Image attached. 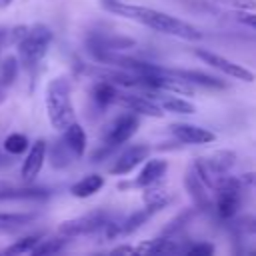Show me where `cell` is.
I'll return each instance as SVG.
<instances>
[{
  "label": "cell",
  "mask_w": 256,
  "mask_h": 256,
  "mask_svg": "<svg viewBox=\"0 0 256 256\" xmlns=\"http://www.w3.org/2000/svg\"><path fill=\"white\" fill-rule=\"evenodd\" d=\"M16 50H18V62L24 66V70H36V66L46 56L50 44H52V30L46 24H34L16 28Z\"/></svg>",
  "instance_id": "cell-3"
},
{
  "label": "cell",
  "mask_w": 256,
  "mask_h": 256,
  "mask_svg": "<svg viewBox=\"0 0 256 256\" xmlns=\"http://www.w3.org/2000/svg\"><path fill=\"white\" fill-rule=\"evenodd\" d=\"M170 132L184 144H210L216 140V134L208 128L196 126V124H186V122H178L170 126Z\"/></svg>",
  "instance_id": "cell-10"
},
{
  "label": "cell",
  "mask_w": 256,
  "mask_h": 256,
  "mask_svg": "<svg viewBox=\"0 0 256 256\" xmlns=\"http://www.w3.org/2000/svg\"><path fill=\"white\" fill-rule=\"evenodd\" d=\"M148 154H150V148L144 146V144L130 146L128 150H124V152L116 158V162H114V166L110 168V172L116 174V176L128 174V172H132L140 162H144V160L148 158Z\"/></svg>",
  "instance_id": "cell-11"
},
{
  "label": "cell",
  "mask_w": 256,
  "mask_h": 256,
  "mask_svg": "<svg viewBox=\"0 0 256 256\" xmlns=\"http://www.w3.org/2000/svg\"><path fill=\"white\" fill-rule=\"evenodd\" d=\"M186 186H188L190 196L196 200L198 206H210V200H208V186L200 180V176L196 174L194 166L188 168V174H186Z\"/></svg>",
  "instance_id": "cell-17"
},
{
  "label": "cell",
  "mask_w": 256,
  "mask_h": 256,
  "mask_svg": "<svg viewBox=\"0 0 256 256\" xmlns=\"http://www.w3.org/2000/svg\"><path fill=\"white\" fill-rule=\"evenodd\" d=\"M8 164H12L10 154H8V156H0V168H2V166H8Z\"/></svg>",
  "instance_id": "cell-29"
},
{
  "label": "cell",
  "mask_w": 256,
  "mask_h": 256,
  "mask_svg": "<svg viewBox=\"0 0 256 256\" xmlns=\"http://www.w3.org/2000/svg\"><path fill=\"white\" fill-rule=\"evenodd\" d=\"M116 88H114V82H108V80H102V82H98L94 88H92V98H94V102L98 104V106H108V104H112L114 100H116Z\"/></svg>",
  "instance_id": "cell-19"
},
{
  "label": "cell",
  "mask_w": 256,
  "mask_h": 256,
  "mask_svg": "<svg viewBox=\"0 0 256 256\" xmlns=\"http://www.w3.org/2000/svg\"><path fill=\"white\" fill-rule=\"evenodd\" d=\"M118 104H122L124 108H128L130 112L134 114H144V116H152V118H160L164 114V110L156 104V100L148 94H116V100Z\"/></svg>",
  "instance_id": "cell-8"
},
{
  "label": "cell",
  "mask_w": 256,
  "mask_h": 256,
  "mask_svg": "<svg viewBox=\"0 0 256 256\" xmlns=\"http://www.w3.org/2000/svg\"><path fill=\"white\" fill-rule=\"evenodd\" d=\"M108 10L124 16V18H130L134 22H140L156 32H162V34H168V36H176V38H184V40H200L202 34L198 32V28H194L192 24L176 18V16H170L166 12H160V10H154V8H148V6H136V4H124V2H108Z\"/></svg>",
  "instance_id": "cell-1"
},
{
  "label": "cell",
  "mask_w": 256,
  "mask_h": 256,
  "mask_svg": "<svg viewBox=\"0 0 256 256\" xmlns=\"http://www.w3.org/2000/svg\"><path fill=\"white\" fill-rule=\"evenodd\" d=\"M240 182H244V184H248V186H256V170L244 172V174L240 176Z\"/></svg>",
  "instance_id": "cell-28"
},
{
  "label": "cell",
  "mask_w": 256,
  "mask_h": 256,
  "mask_svg": "<svg viewBox=\"0 0 256 256\" xmlns=\"http://www.w3.org/2000/svg\"><path fill=\"white\" fill-rule=\"evenodd\" d=\"M238 20H240L244 26L256 30V12H244V10H240V12H238Z\"/></svg>",
  "instance_id": "cell-27"
},
{
  "label": "cell",
  "mask_w": 256,
  "mask_h": 256,
  "mask_svg": "<svg viewBox=\"0 0 256 256\" xmlns=\"http://www.w3.org/2000/svg\"><path fill=\"white\" fill-rule=\"evenodd\" d=\"M216 192V212L220 218H232L238 208H240V200H242V186L238 178H232L228 174H224L212 188Z\"/></svg>",
  "instance_id": "cell-4"
},
{
  "label": "cell",
  "mask_w": 256,
  "mask_h": 256,
  "mask_svg": "<svg viewBox=\"0 0 256 256\" xmlns=\"http://www.w3.org/2000/svg\"><path fill=\"white\" fill-rule=\"evenodd\" d=\"M156 210H158V208L148 206V208H144V210H140V212L132 214V216L124 222V226H122L120 230H122V232H134V230H136V228H140V226H142V224H144V222H146V220H148Z\"/></svg>",
  "instance_id": "cell-22"
},
{
  "label": "cell",
  "mask_w": 256,
  "mask_h": 256,
  "mask_svg": "<svg viewBox=\"0 0 256 256\" xmlns=\"http://www.w3.org/2000/svg\"><path fill=\"white\" fill-rule=\"evenodd\" d=\"M4 100H6V90H2V88H0V104H2Z\"/></svg>",
  "instance_id": "cell-31"
},
{
  "label": "cell",
  "mask_w": 256,
  "mask_h": 256,
  "mask_svg": "<svg viewBox=\"0 0 256 256\" xmlns=\"http://www.w3.org/2000/svg\"><path fill=\"white\" fill-rule=\"evenodd\" d=\"M46 152H48V146H46V142H44L42 138L36 140V142L28 148L26 158H24L22 168H20V174H22L24 182H32V180L40 174V170H42V166H44V160H46Z\"/></svg>",
  "instance_id": "cell-9"
},
{
  "label": "cell",
  "mask_w": 256,
  "mask_h": 256,
  "mask_svg": "<svg viewBox=\"0 0 256 256\" xmlns=\"http://www.w3.org/2000/svg\"><path fill=\"white\" fill-rule=\"evenodd\" d=\"M138 126H140V116H138V114L126 112V114L118 116V118L110 124L108 132H106V136H104V144L110 146V148H114V146H120V144L128 142V140L134 136V132L138 130Z\"/></svg>",
  "instance_id": "cell-6"
},
{
  "label": "cell",
  "mask_w": 256,
  "mask_h": 256,
  "mask_svg": "<svg viewBox=\"0 0 256 256\" xmlns=\"http://www.w3.org/2000/svg\"><path fill=\"white\" fill-rule=\"evenodd\" d=\"M62 144L68 148V152L74 158L84 156V152H86V132L76 120L62 130Z\"/></svg>",
  "instance_id": "cell-12"
},
{
  "label": "cell",
  "mask_w": 256,
  "mask_h": 256,
  "mask_svg": "<svg viewBox=\"0 0 256 256\" xmlns=\"http://www.w3.org/2000/svg\"><path fill=\"white\" fill-rule=\"evenodd\" d=\"M12 2H14V0H0V10H2V8H8Z\"/></svg>",
  "instance_id": "cell-30"
},
{
  "label": "cell",
  "mask_w": 256,
  "mask_h": 256,
  "mask_svg": "<svg viewBox=\"0 0 256 256\" xmlns=\"http://www.w3.org/2000/svg\"><path fill=\"white\" fill-rule=\"evenodd\" d=\"M102 186H104V178L100 174H88L70 186V194L76 198H90L96 192H100Z\"/></svg>",
  "instance_id": "cell-16"
},
{
  "label": "cell",
  "mask_w": 256,
  "mask_h": 256,
  "mask_svg": "<svg viewBox=\"0 0 256 256\" xmlns=\"http://www.w3.org/2000/svg\"><path fill=\"white\" fill-rule=\"evenodd\" d=\"M18 70H20L18 56H6L0 62V88L2 90H8L14 84L16 76H18Z\"/></svg>",
  "instance_id": "cell-18"
},
{
  "label": "cell",
  "mask_w": 256,
  "mask_h": 256,
  "mask_svg": "<svg viewBox=\"0 0 256 256\" xmlns=\"http://www.w3.org/2000/svg\"><path fill=\"white\" fill-rule=\"evenodd\" d=\"M150 96H152V98L156 100V104H158L162 110H166V112H174V114H194V112H196L194 104L188 102V100H184V98H180L178 94L160 92V94H150Z\"/></svg>",
  "instance_id": "cell-13"
},
{
  "label": "cell",
  "mask_w": 256,
  "mask_h": 256,
  "mask_svg": "<svg viewBox=\"0 0 256 256\" xmlns=\"http://www.w3.org/2000/svg\"><path fill=\"white\" fill-rule=\"evenodd\" d=\"M38 240H40L38 234H34V236H24V238L16 240L12 246H8L4 252H6V254H22V252H30V250L38 244Z\"/></svg>",
  "instance_id": "cell-23"
},
{
  "label": "cell",
  "mask_w": 256,
  "mask_h": 256,
  "mask_svg": "<svg viewBox=\"0 0 256 256\" xmlns=\"http://www.w3.org/2000/svg\"><path fill=\"white\" fill-rule=\"evenodd\" d=\"M34 214H14V212H0V222H8L12 226H18V224H24L28 220H32Z\"/></svg>",
  "instance_id": "cell-24"
},
{
  "label": "cell",
  "mask_w": 256,
  "mask_h": 256,
  "mask_svg": "<svg viewBox=\"0 0 256 256\" xmlns=\"http://www.w3.org/2000/svg\"><path fill=\"white\" fill-rule=\"evenodd\" d=\"M218 4H226L232 6L236 10H254L256 8V0H216Z\"/></svg>",
  "instance_id": "cell-25"
},
{
  "label": "cell",
  "mask_w": 256,
  "mask_h": 256,
  "mask_svg": "<svg viewBox=\"0 0 256 256\" xmlns=\"http://www.w3.org/2000/svg\"><path fill=\"white\" fill-rule=\"evenodd\" d=\"M68 242V236L64 238H50V240H38V244L30 250V254L34 256H40V254H54V252H60L64 248V244Z\"/></svg>",
  "instance_id": "cell-21"
},
{
  "label": "cell",
  "mask_w": 256,
  "mask_h": 256,
  "mask_svg": "<svg viewBox=\"0 0 256 256\" xmlns=\"http://www.w3.org/2000/svg\"><path fill=\"white\" fill-rule=\"evenodd\" d=\"M4 150L10 154V156H20L28 150V138L20 132H12L4 138Z\"/></svg>",
  "instance_id": "cell-20"
},
{
  "label": "cell",
  "mask_w": 256,
  "mask_h": 256,
  "mask_svg": "<svg viewBox=\"0 0 256 256\" xmlns=\"http://www.w3.org/2000/svg\"><path fill=\"white\" fill-rule=\"evenodd\" d=\"M196 56H198L202 62H206L208 66H212V68L224 72V74L230 76V78H236V80H242V82H254V80H256V76H254L252 70L244 68L242 64H236V62H232L230 58H224V56H220V54H216V52H210V50H202V48H200V50H196Z\"/></svg>",
  "instance_id": "cell-5"
},
{
  "label": "cell",
  "mask_w": 256,
  "mask_h": 256,
  "mask_svg": "<svg viewBox=\"0 0 256 256\" xmlns=\"http://www.w3.org/2000/svg\"><path fill=\"white\" fill-rule=\"evenodd\" d=\"M46 114L54 130L62 132L76 120L74 106H72V86L66 76H56L48 82L44 92Z\"/></svg>",
  "instance_id": "cell-2"
},
{
  "label": "cell",
  "mask_w": 256,
  "mask_h": 256,
  "mask_svg": "<svg viewBox=\"0 0 256 256\" xmlns=\"http://www.w3.org/2000/svg\"><path fill=\"white\" fill-rule=\"evenodd\" d=\"M214 252V246L208 244V242H200V244H194L190 248H186V254H192V256H208Z\"/></svg>",
  "instance_id": "cell-26"
},
{
  "label": "cell",
  "mask_w": 256,
  "mask_h": 256,
  "mask_svg": "<svg viewBox=\"0 0 256 256\" xmlns=\"http://www.w3.org/2000/svg\"><path fill=\"white\" fill-rule=\"evenodd\" d=\"M168 74L180 78V80H186L188 84H200V86H208V88H224V80H218L214 76H208L204 72H198V70H172V68H164Z\"/></svg>",
  "instance_id": "cell-15"
},
{
  "label": "cell",
  "mask_w": 256,
  "mask_h": 256,
  "mask_svg": "<svg viewBox=\"0 0 256 256\" xmlns=\"http://www.w3.org/2000/svg\"><path fill=\"white\" fill-rule=\"evenodd\" d=\"M106 214L104 212H90V214H84V216H78V218H72V220H66L62 222L60 226V234L62 236H82V234H92V232H98L106 226Z\"/></svg>",
  "instance_id": "cell-7"
},
{
  "label": "cell",
  "mask_w": 256,
  "mask_h": 256,
  "mask_svg": "<svg viewBox=\"0 0 256 256\" xmlns=\"http://www.w3.org/2000/svg\"><path fill=\"white\" fill-rule=\"evenodd\" d=\"M2 40H4V36H2V32H0V50H2Z\"/></svg>",
  "instance_id": "cell-32"
},
{
  "label": "cell",
  "mask_w": 256,
  "mask_h": 256,
  "mask_svg": "<svg viewBox=\"0 0 256 256\" xmlns=\"http://www.w3.org/2000/svg\"><path fill=\"white\" fill-rule=\"evenodd\" d=\"M166 168H168V164H166V160H162V158H152V160H148V162L144 164V168L140 170L138 178L134 180V186L144 188V186H150V184L160 182L162 176L166 174Z\"/></svg>",
  "instance_id": "cell-14"
}]
</instances>
